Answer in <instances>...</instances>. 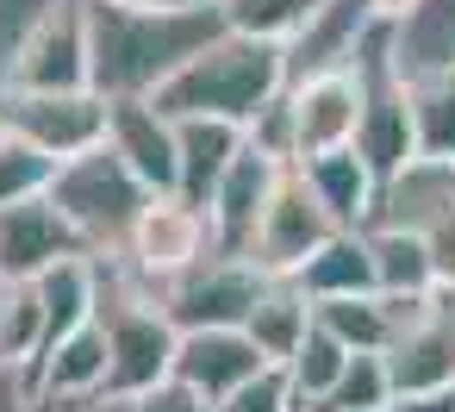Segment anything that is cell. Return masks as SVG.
<instances>
[{
	"label": "cell",
	"instance_id": "484cf974",
	"mask_svg": "<svg viewBox=\"0 0 455 412\" xmlns=\"http://www.w3.org/2000/svg\"><path fill=\"white\" fill-rule=\"evenodd\" d=\"M225 7V26L243 32V38H262V44H293L312 13L324 7V0H219Z\"/></svg>",
	"mask_w": 455,
	"mask_h": 412
},
{
	"label": "cell",
	"instance_id": "ba28073f",
	"mask_svg": "<svg viewBox=\"0 0 455 412\" xmlns=\"http://www.w3.org/2000/svg\"><path fill=\"white\" fill-rule=\"evenodd\" d=\"M331 238H337L331 213L318 206V194L306 188V175L287 169L281 188H275V200H268V213H262V231H256L250 263H256L268 281H293V275H299Z\"/></svg>",
	"mask_w": 455,
	"mask_h": 412
},
{
	"label": "cell",
	"instance_id": "cb8c5ba5",
	"mask_svg": "<svg viewBox=\"0 0 455 412\" xmlns=\"http://www.w3.org/2000/svg\"><path fill=\"white\" fill-rule=\"evenodd\" d=\"M399 38V69L411 76H436L455 69V0H418V13L405 26H393Z\"/></svg>",
	"mask_w": 455,
	"mask_h": 412
},
{
	"label": "cell",
	"instance_id": "3957f363",
	"mask_svg": "<svg viewBox=\"0 0 455 412\" xmlns=\"http://www.w3.org/2000/svg\"><path fill=\"white\" fill-rule=\"evenodd\" d=\"M94 325L107 331V350H113L107 400L150 393V387L175 381L181 331H175V319L163 312V300H156L144 281H132L119 263H100V306H94Z\"/></svg>",
	"mask_w": 455,
	"mask_h": 412
},
{
	"label": "cell",
	"instance_id": "d6986e66",
	"mask_svg": "<svg viewBox=\"0 0 455 412\" xmlns=\"http://www.w3.org/2000/svg\"><path fill=\"white\" fill-rule=\"evenodd\" d=\"M299 175H306V188L318 194V206L331 213L337 231H368L374 225V213H380V175L368 169V157L355 144L299 163Z\"/></svg>",
	"mask_w": 455,
	"mask_h": 412
},
{
	"label": "cell",
	"instance_id": "4dcf8cb0",
	"mask_svg": "<svg viewBox=\"0 0 455 412\" xmlns=\"http://www.w3.org/2000/svg\"><path fill=\"white\" fill-rule=\"evenodd\" d=\"M63 7V0H0V82L13 76L20 51L38 38V26Z\"/></svg>",
	"mask_w": 455,
	"mask_h": 412
},
{
	"label": "cell",
	"instance_id": "5bb4252c",
	"mask_svg": "<svg viewBox=\"0 0 455 412\" xmlns=\"http://www.w3.org/2000/svg\"><path fill=\"white\" fill-rule=\"evenodd\" d=\"M374 26L380 20L362 7V0H324V7L312 13V26L287 44V88L355 69V57H362V44H368Z\"/></svg>",
	"mask_w": 455,
	"mask_h": 412
},
{
	"label": "cell",
	"instance_id": "1f68e13d",
	"mask_svg": "<svg viewBox=\"0 0 455 412\" xmlns=\"http://www.w3.org/2000/svg\"><path fill=\"white\" fill-rule=\"evenodd\" d=\"M212 412H299V393H293L287 368H262L250 387H237V393L219 400Z\"/></svg>",
	"mask_w": 455,
	"mask_h": 412
},
{
	"label": "cell",
	"instance_id": "2e32d148",
	"mask_svg": "<svg viewBox=\"0 0 455 412\" xmlns=\"http://www.w3.org/2000/svg\"><path fill=\"white\" fill-rule=\"evenodd\" d=\"M262 368H268V362H262V350H256L243 331H188L181 350H175V381H181L194 400H206V406L231 400V393L250 387Z\"/></svg>",
	"mask_w": 455,
	"mask_h": 412
},
{
	"label": "cell",
	"instance_id": "ab89813d",
	"mask_svg": "<svg viewBox=\"0 0 455 412\" xmlns=\"http://www.w3.org/2000/svg\"><path fill=\"white\" fill-rule=\"evenodd\" d=\"M299 412H318V406H299Z\"/></svg>",
	"mask_w": 455,
	"mask_h": 412
},
{
	"label": "cell",
	"instance_id": "ac0fdd59",
	"mask_svg": "<svg viewBox=\"0 0 455 412\" xmlns=\"http://www.w3.org/2000/svg\"><path fill=\"white\" fill-rule=\"evenodd\" d=\"M107 375H113L107 331L100 325H82V331H69V337L51 343V356L32 368V387H38V400L94 406V400H107Z\"/></svg>",
	"mask_w": 455,
	"mask_h": 412
},
{
	"label": "cell",
	"instance_id": "e575fe53",
	"mask_svg": "<svg viewBox=\"0 0 455 412\" xmlns=\"http://www.w3.org/2000/svg\"><path fill=\"white\" fill-rule=\"evenodd\" d=\"M393 412H455V387H430V393H399Z\"/></svg>",
	"mask_w": 455,
	"mask_h": 412
},
{
	"label": "cell",
	"instance_id": "7402d4cb",
	"mask_svg": "<svg viewBox=\"0 0 455 412\" xmlns=\"http://www.w3.org/2000/svg\"><path fill=\"white\" fill-rule=\"evenodd\" d=\"M312 325H318V306L306 300V287H299V281H268V294H262V306L250 312L243 337L262 350L268 368H287V362L299 356V343L312 337Z\"/></svg>",
	"mask_w": 455,
	"mask_h": 412
},
{
	"label": "cell",
	"instance_id": "83f0119b",
	"mask_svg": "<svg viewBox=\"0 0 455 412\" xmlns=\"http://www.w3.org/2000/svg\"><path fill=\"white\" fill-rule=\"evenodd\" d=\"M343 368H349V350H343L324 325H312V337H306V343H299V356L287 362V381H293L299 406H324V400H331V387L343 381Z\"/></svg>",
	"mask_w": 455,
	"mask_h": 412
},
{
	"label": "cell",
	"instance_id": "9a60e30c",
	"mask_svg": "<svg viewBox=\"0 0 455 412\" xmlns=\"http://www.w3.org/2000/svg\"><path fill=\"white\" fill-rule=\"evenodd\" d=\"M287 101H293V125H299V163L355 144V132H362V76L355 69L299 82V88H287Z\"/></svg>",
	"mask_w": 455,
	"mask_h": 412
},
{
	"label": "cell",
	"instance_id": "5b68a950",
	"mask_svg": "<svg viewBox=\"0 0 455 412\" xmlns=\"http://www.w3.org/2000/svg\"><path fill=\"white\" fill-rule=\"evenodd\" d=\"M212 256H219L212 213L194 206V200H181V194H156V200L144 206L132 244H125L119 256H107V263H119L132 281H144L150 294H163V287H175L181 275H194V269L212 263Z\"/></svg>",
	"mask_w": 455,
	"mask_h": 412
},
{
	"label": "cell",
	"instance_id": "4316f807",
	"mask_svg": "<svg viewBox=\"0 0 455 412\" xmlns=\"http://www.w3.org/2000/svg\"><path fill=\"white\" fill-rule=\"evenodd\" d=\"M57 169H63V163H51V157L32 150L26 138L0 132V213H7V206H26V200H44V194L57 188Z\"/></svg>",
	"mask_w": 455,
	"mask_h": 412
},
{
	"label": "cell",
	"instance_id": "8d00e7d4",
	"mask_svg": "<svg viewBox=\"0 0 455 412\" xmlns=\"http://www.w3.org/2000/svg\"><path fill=\"white\" fill-rule=\"evenodd\" d=\"M119 7H138V13H175V7H200V0H119Z\"/></svg>",
	"mask_w": 455,
	"mask_h": 412
},
{
	"label": "cell",
	"instance_id": "836d02e7",
	"mask_svg": "<svg viewBox=\"0 0 455 412\" xmlns=\"http://www.w3.org/2000/svg\"><path fill=\"white\" fill-rule=\"evenodd\" d=\"M0 412H38V387H32V375L0 368Z\"/></svg>",
	"mask_w": 455,
	"mask_h": 412
},
{
	"label": "cell",
	"instance_id": "e0dca14e",
	"mask_svg": "<svg viewBox=\"0 0 455 412\" xmlns=\"http://www.w3.org/2000/svg\"><path fill=\"white\" fill-rule=\"evenodd\" d=\"M374 225L387 231H418V238H443L455 225V163H411L393 182H380V213ZM368 225V231H374Z\"/></svg>",
	"mask_w": 455,
	"mask_h": 412
},
{
	"label": "cell",
	"instance_id": "277c9868",
	"mask_svg": "<svg viewBox=\"0 0 455 412\" xmlns=\"http://www.w3.org/2000/svg\"><path fill=\"white\" fill-rule=\"evenodd\" d=\"M51 200L69 213V225L82 231V244L107 263V256H119L132 244V231H138V219H144V206L156 194L125 169V157L113 144H100V150H88V157H76V163L57 169Z\"/></svg>",
	"mask_w": 455,
	"mask_h": 412
},
{
	"label": "cell",
	"instance_id": "30bf717a",
	"mask_svg": "<svg viewBox=\"0 0 455 412\" xmlns=\"http://www.w3.org/2000/svg\"><path fill=\"white\" fill-rule=\"evenodd\" d=\"M76 256H94V250L82 244V231L69 225V213L51 194L0 213V281H7V287L44 281L51 269H63Z\"/></svg>",
	"mask_w": 455,
	"mask_h": 412
},
{
	"label": "cell",
	"instance_id": "603a6c76",
	"mask_svg": "<svg viewBox=\"0 0 455 412\" xmlns=\"http://www.w3.org/2000/svg\"><path fill=\"white\" fill-rule=\"evenodd\" d=\"M293 281L306 287L312 306H324V300H355V294H380V287H374V250H368V231H337Z\"/></svg>",
	"mask_w": 455,
	"mask_h": 412
},
{
	"label": "cell",
	"instance_id": "f35d334b",
	"mask_svg": "<svg viewBox=\"0 0 455 412\" xmlns=\"http://www.w3.org/2000/svg\"><path fill=\"white\" fill-rule=\"evenodd\" d=\"M0 306H7V281H0Z\"/></svg>",
	"mask_w": 455,
	"mask_h": 412
},
{
	"label": "cell",
	"instance_id": "d6a6232c",
	"mask_svg": "<svg viewBox=\"0 0 455 412\" xmlns=\"http://www.w3.org/2000/svg\"><path fill=\"white\" fill-rule=\"evenodd\" d=\"M100 412H212L206 400H194L181 381H163L150 393H125V400H100Z\"/></svg>",
	"mask_w": 455,
	"mask_h": 412
},
{
	"label": "cell",
	"instance_id": "d590c367",
	"mask_svg": "<svg viewBox=\"0 0 455 412\" xmlns=\"http://www.w3.org/2000/svg\"><path fill=\"white\" fill-rule=\"evenodd\" d=\"M362 7H368L380 26H405V20L418 13V0H362Z\"/></svg>",
	"mask_w": 455,
	"mask_h": 412
},
{
	"label": "cell",
	"instance_id": "7a4b0ae2",
	"mask_svg": "<svg viewBox=\"0 0 455 412\" xmlns=\"http://www.w3.org/2000/svg\"><path fill=\"white\" fill-rule=\"evenodd\" d=\"M287 94V44H262L243 32H219L163 94L156 107L169 119H225V125H250L262 107H275Z\"/></svg>",
	"mask_w": 455,
	"mask_h": 412
},
{
	"label": "cell",
	"instance_id": "ffe728a7",
	"mask_svg": "<svg viewBox=\"0 0 455 412\" xmlns=\"http://www.w3.org/2000/svg\"><path fill=\"white\" fill-rule=\"evenodd\" d=\"M175 144H181V200L206 206L219 194V182L231 175V163L243 157V125L225 119H175Z\"/></svg>",
	"mask_w": 455,
	"mask_h": 412
},
{
	"label": "cell",
	"instance_id": "74e56055",
	"mask_svg": "<svg viewBox=\"0 0 455 412\" xmlns=\"http://www.w3.org/2000/svg\"><path fill=\"white\" fill-rule=\"evenodd\" d=\"M38 412H100V400H94V406H69V400H38Z\"/></svg>",
	"mask_w": 455,
	"mask_h": 412
},
{
	"label": "cell",
	"instance_id": "d4e9b609",
	"mask_svg": "<svg viewBox=\"0 0 455 412\" xmlns=\"http://www.w3.org/2000/svg\"><path fill=\"white\" fill-rule=\"evenodd\" d=\"M411 132L424 163H455V69L411 76Z\"/></svg>",
	"mask_w": 455,
	"mask_h": 412
},
{
	"label": "cell",
	"instance_id": "8fae6325",
	"mask_svg": "<svg viewBox=\"0 0 455 412\" xmlns=\"http://www.w3.org/2000/svg\"><path fill=\"white\" fill-rule=\"evenodd\" d=\"M387 375H393V400L399 393H430V387H455V294L418 300L387 350Z\"/></svg>",
	"mask_w": 455,
	"mask_h": 412
},
{
	"label": "cell",
	"instance_id": "4fadbf2b",
	"mask_svg": "<svg viewBox=\"0 0 455 412\" xmlns=\"http://www.w3.org/2000/svg\"><path fill=\"white\" fill-rule=\"evenodd\" d=\"M281 175H287L281 163H268V157H256V150L243 144V157L231 163V175H225L219 194L206 200V213H212V238H219V256H243V263H250L256 231H262V213H268Z\"/></svg>",
	"mask_w": 455,
	"mask_h": 412
},
{
	"label": "cell",
	"instance_id": "f546056e",
	"mask_svg": "<svg viewBox=\"0 0 455 412\" xmlns=\"http://www.w3.org/2000/svg\"><path fill=\"white\" fill-rule=\"evenodd\" d=\"M243 144H250L256 157L281 163V169H299V125H293V101L281 94L275 107H262V113L243 125Z\"/></svg>",
	"mask_w": 455,
	"mask_h": 412
},
{
	"label": "cell",
	"instance_id": "9c48e42d",
	"mask_svg": "<svg viewBox=\"0 0 455 412\" xmlns=\"http://www.w3.org/2000/svg\"><path fill=\"white\" fill-rule=\"evenodd\" d=\"M0 88H32V94H82L94 88V38H88V0L63 7L38 26V38L20 51L13 76Z\"/></svg>",
	"mask_w": 455,
	"mask_h": 412
},
{
	"label": "cell",
	"instance_id": "60d3db41",
	"mask_svg": "<svg viewBox=\"0 0 455 412\" xmlns=\"http://www.w3.org/2000/svg\"><path fill=\"white\" fill-rule=\"evenodd\" d=\"M380 412H393V406H380Z\"/></svg>",
	"mask_w": 455,
	"mask_h": 412
},
{
	"label": "cell",
	"instance_id": "7c38bea8",
	"mask_svg": "<svg viewBox=\"0 0 455 412\" xmlns=\"http://www.w3.org/2000/svg\"><path fill=\"white\" fill-rule=\"evenodd\" d=\"M107 144L125 157V169L150 188V194H175L181 188V144H175V119L156 101H107Z\"/></svg>",
	"mask_w": 455,
	"mask_h": 412
},
{
	"label": "cell",
	"instance_id": "6da1fadb",
	"mask_svg": "<svg viewBox=\"0 0 455 412\" xmlns=\"http://www.w3.org/2000/svg\"><path fill=\"white\" fill-rule=\"evenodd\" d=\"M219 32H225L219 0L175 7V13H138V7H119V0H88L94 94L100 101H156Z\"/></svg>",
	"mask_w": 455,
	"mask_h": 412
},
{
	"label": "cell",
	"instance_id": "44dd1931",
	"mask_svg": "<svg viewBox=\"0 0 455 412\" xmlns=\"http://www.w3.org/2000/svg\"><path fill=\"white\" fill-rule=\"evenodd\" d=\"M368 250H374V287H380L387 300H436V294H443V269H436L430 238L374 225V231H368Z\"/></svg>",
	"mask_w": 455,
	"mask_h": 412
},
{
	"label": "cell",
	"instance_id": "f1b7e54d",
	"mask_svg": "<svg viewBox=\"0 0 455 412\" xmlns=\"http://www.w3.org/2000/svg\"><path fill=\"white\" fill-rule=\"evenodd\" d=\"M393 406V375H387V356H349L343 381L331 387V400L318 412H380Z\"/></svg>",
	"mask_w": 455,
	"mask_h": 412
},
{
	"label": "cell",
	"instance_id": "52a82bcc",
	"mask_svg": "<svg viewBox=\"0 0 455 412\" xmlns=\"http://www.w3.org/2000/svg\"><path fill=\"white\" fill-rule=\"evenodd\" d=\"M262 294H268V275H262L256 263H243V256H212V263H200L194 275H181L175 287H163L156 300H163V312L175 319V331L188 337V331H243L250 312L262 306Z\"/></svg>",
	"mask_w": 455,
	"mask_h": 412
},
{
	"label": "cell",
	"instance_id": "8992f818",
	"mask_svg": "<svg viewBox=\"0 0 455 412\" xmlns=\"http://www.w3.org/2000/svg\"><path fill=\"white\" fill-rule=\"evenodd\" d=\"M107 101L94 88L82 94H32V88H0V132L26 138L51 163H76L107 144Z\"/></svg>",
	"mask_w": 455,
	"mask_h": 412
}]
</instances>
